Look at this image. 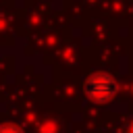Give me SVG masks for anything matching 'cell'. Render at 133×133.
Returning a JSON list of instances; mask_svg holds the SVG:
<instances>
[{
	"instance_id": "6da1fadb",
	"label": "cell",
	"mask_w": 133,
	"mask_h": 133,
	"mask_svg": "<svg viewBox=\"0 0 133 133\" xmlns=\"http://www.w3.org/2000/svg\"><path fill=\"white\" fill-rule=\"evenodd\" d=\"M114 94H116V81L108 73H102V71L94 73L85 81V96L94 104H106L114 98Z\"/></svg>"
},
{
	"instance_id": "7a4b0ae2",
	"label": "cell",
	"mask_w": 133,
	"mask_h": 133,
	"mask_svg": "<svg viewBox=\"0 0 133 133\" xmlns=\"http://www.w3.org/2000/svg\"><path fill=\"white\" fill-rule=\"evenodd\" d=\"M0 133H23V129L17 127V125H2L0 127Z\"/></svg>"
}]
</instances>
